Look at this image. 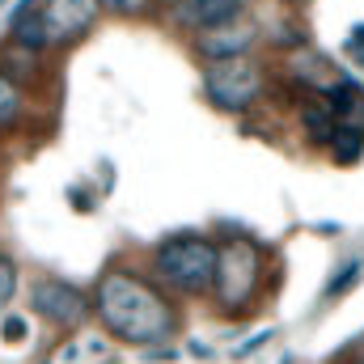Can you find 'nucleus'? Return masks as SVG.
Returning <instances> with one entry per match:
<instances>
[{
  "mask_svg": "<svg viewBox=\"0 0 364 364\" xmlns=\"http://www.w3.org/2000/svg\"><path fill=\"white\" fill-rule=\"evenodd\" d=\"M259 26L255 21H229V26H216V30H203L191 38V51L203 68L212 64H229V60H246L250 47L259 43Z\"/></svg>",
  "mask_w": 364,
  "mask_h": 364,
  "instance_id": "nucleus-6",
  "label": "nucleus"
},
{
  "mask_svg": "<svg viewBox=\"0 0 364 364\" xmlns=\"http://www.w3.org/2000/svg\"><path fill=\"white\" fill-rule=\"evenodd\" d=\"M102 9L114 17H144L153 9V0H102Z\"/></svg>",
  "mask_w": 364,
  "mask_h": 364,
  "instance_id": "nucleus-15",
  "label": "nucleus"
},
{
  "mask_svg": "<svg viewBox=\"0 0 364 364\" xmlns=\"http://www.w3.org/2000/svg\"><path fill=\"white\" fill-rule=\"evenodd\" d=\"M339 127H343V123H339V114H335L326 102H305V106H301V132H305L309 144H318V149L331 153Z\"/></svg>",
  "mask_w": 364,
  "mask_h": 364,
  "instance_id": "nucleus-9",
  "label": "nucleus"
},
{
  "mask_svg": "<svg viewBox=\"0 0 364 364\" xmlns=\"http://www.w3.org/2000/svg\"><path fill=\"white\" fill-rule=\"evenodd\" d=\"M93 318L102 322L106 335H114L119 343L157 352L178 335L182 318L178 305L170 301V292L157 279L127 272V267H110L93 279L90 288Z\"/></svg>",
  "mask_w": 364,
  "mask_h": 364,
  "instance_id": "nucleus-1",
  "label": "nucleus"
},
{
  "mask_svg": "<svg viewBox=\"0 0 364 364\" xmlns=\"http://www.w3.org/2000/svg\"><path fill=\"white\" fill-rule=\"evenodd\" d=\"M38 13H43L47 38H51V51H55V47H73L77 38H85L106 9H102V0H43Z\"/></svg>",
  "mask_w": 364,
  "mask_h": 364,
  "instance_id": "nucleus-7",
  "label": "nucleus"
},
{
  "mask_svg": "<svg viewBox=\"0 0 364 364\" xmlns=\"http://www.w3.org/2000/svg\"><path fill=\"white\" fill-rule=\"evenodd\" d=\"M352 60H356V64L364 68V47H360V51H352Z\"/></svg>",
  "mask_w": 364,
  "mask_h": 364,
  "instance_id": "nucleus-23",
  "label": "nucleus"
},
{
  "mask_svg": "<svg viewBox=\"0 0 364 364\" xmlns=\"http://www.w3.org/2000/svg\"><path fill=\"white\" fill-rule=\"evenodd\" d=\"M267 93V73L259 60H229V64H212L203 68V97L212 110L220 114H246L250 106H259V97Z\"/></svg>",
  "mask_w": 364,
  "mask_h": 364,
  "instance_id": "nucleus-4",
  "label": "nucleus"
},
{
  "mask_svg": "<svg viewBox=\"0 0 364 364\" xmlns=\"http://www.w3.org/2000/svg\"><path fill=\"white\" fill-rule=\"evenodd\" d=\"M242 9H246V0H170V26L203 34V30L242 21Z\"/></svg>",
  "mask_w": 364,
  "mask_h": 364,
  "instance_id": "nucleus-8",
  "label": "nucleus"
},
{
  "mask_svg": "<svg viewBox=\"0 0 364 364\" xmlns=\"http://www.w3.org/2000/svg\"><path fill=\"white\" fill-rule=\"evenodd\" d=\"M263 279V246L255 237H225L220 242V275H216V309L225 314H242L250 309L255 292Z\"/></svg>",
  "mask_w": 364,
  "mask_h": 364,
  "instance_id": "nucleus-3",
  "label": "nucleus"
},
{
  "mask_svg": "<svg viewBox=\"0 0 364 364\" xmlns=\"http://www.w3.org/2000/svg\"><path fill=\"white\" fill-rule=\"evenodd\" d=\"M191 356H199V360H208V356H212V348H208V343H191Z\"/></svg>",
  "mask_w": 364,
  "mask_h": 364,
  "instance_id": "nucleus-21",
  "label": "nucleus"
},
{
  "mask_svg": "<svg viewBox=\"0 0 364 364\" xmlns=\"http://www.w3.org/2000/svg\"><path fill=\"white\" fill-rule=\"evenodd\" d=\"M267 38H272V47H284V51H296V47H305V30H301L296 21H275Z\"/></svg>",
  "mask_w": 364,
  "mask_h": 364,
  "instance_id": "nucleus-13",
  "label": "nucleus"
},
{
  "mask_svg": "<svg viewBox=\"0 0 364 364\" xmlns=\"http://www.w3.org/2000/svg\"><path fill=\"white\" fill-rule=\"evenodd\" d=\"M364 279V263L360 259H348V263H339L335 275L326 279V288H322V305H335V301H343L356 284Z\"/></svg>",
  "mask_w": 364,
  "mask_h": 364,
  "instance_id": "nucleus-11",
  "label": "nucleus"
},
{
  "mask_svg": "<svg viewBox=\"0 0 364 364\" xmlns=\"http://www.w3.org/2000/svg\"><path fill=\"white\" fill-rule=\"evenodd\" d=\"M26 119V85H17L9 73H0V136H13Z\"/></svg>",
  "mask_w": 364,
  "mask_h": 364,
  "instance_id": "nucleus-10",
  "label": "nucleus"
},
{
  "mask_svg": "<svg viewBox=\"0 0 364 364\" xmlns=\"http://www.w3.org/2000/svg\"><path fill=\"white\" fill-rule=\"evenodd\" d=\"M21 339H26V322L9 318V322H4V343H21Z\"/></svg>",
  "mask_w": 364,
  "mask_h": 364,
  "instance_id": "nucleus-18",
  "label": "nucleus"
},
{
  "mask_svg": "<svg viewBox=\"0 0 364 364\" xmlns=\"http://www.w3.org/2000/svg\"><path fill=\"white\" fill-rule=\"evenodd\" d=\"M30 305L55 331H77V326H85V318L93 314L90 292L77 288L73 279H60V275H38L34 288H30Z\"/></svg>",
  "mask_w": 364,
  "mask_h": 364,
  "instance_id": "nucleus-5",
  "label": "nucleus"
},
{
  "mask_svg": "<svg viewBox=\"0 0 364 364\" xmlns=\"http://www.w3.org/2000/svg\"><path fill=\"white\" fill-rule=\"evenodd\" d=\"M314 233H322V237H339V225H335V220H322V225H314Z\"/></svg>",
  "mask_w": 364,
  "mask_h": 364,
  "instance_id": "nucleus-20",
  "label": "nucleus"
},
{
  "mask_svg": "<svg viewBox=\"0 0 364 364\" xmlns=\"http://www.w3.org/2000/svg\"><path fill=\"white\" fill-rule=\"evenodd\" d=\"M335 364H364V356H339Z\"/></svg>",
  "mask_w": 364,
  "mask_h": 364,
  "instance_id": "nucleus-22",
  "label": "nucleus"
},
{
  "mask_svg": "<svg viewBox=\"0 0 364 364\" xmlns=\"http://www.w3.org/2000/svg\"><path fill=\"white\" fill-rule=\"evenodd\" d=\"M360 47H364V21L352 26V34H348V51H360Z\"/></svg>",
  "mask_w": 364,
  "mask_h": 364,
  "instance_id": "nucleus-19",
  "label": "nucleus"
},
{
  "mask_svg": "<svg viewBox=\"0 0 364 364\" xmlns=\"http://www.w3.org/2000/svg\"><path fill=\"white\" fill-rule=\"evenodd\" d=\"M68 203H73L77 212H93V195H90V191H77V186H68Z\"/></svg>",
  "mask_w": 364,
  "mask_h": 364,
  "instance_id": "nucleus-17",
  "label": "nucleus"
},
{
  "mask_svg": "<svg viewBox=\"0 0 364 364\" xmlns=\"http://www.w3.org/2000/svg\"><path fill=\"white\" fill-rule=\"evenodd\" d=\"M335 166H360L364 161V132L360 127H339L335 144H331Z\"/></svg>",
  "mask_w": 364,
  "mask_h": 364,
  "instance_id": "nucleus-12",
  "label": "nucleus"
},
{
  "mask_svg": "<svg viewBox=\"0 0 364 364\" xmlns=\"http://www.w3.org/2000/svg\"><path fill=\"white\" fill-rule=\"evenodd\" d=\"M296 4H305V0H296Z\"/></svg>",
  "mask_w": 364,
  "mask_h": 364,
  "instance_id": "nucleus-25",
  "label": "nucleus"
},
{
  "mask_svg": "<svg viewBox=\"0 0 364 364\" xmlns=\"http://www.w3.org/2000/svg\"><path fill=\"white\" fill-rule=\"evenodd\" d=\"M13 296H17V263L9 255H0V314L13 305Z\"/></svg>",
  "mask_w": 364,
  "mask_h": 364,
  "instance_id": "nucleus-14",
  "label": "nucleus"
},
{
  "mask_svg": "<svg viewBox=\"0 0 364 364\" xmlns=\"http://www.w3.org/2000/svg\"><path fill=\"white\" fill-rule=\"evenodd\" d=\"M0 9H4V0H0Z\"/></svg>",
  "mask_w": 364,
  "mask_h": 364,
  "instance_id": "nucleus-24",
  "label": "nucleus"
},
{
  "mask_svg": "<svg viewBox=\"0 0 364 364\" xmlns=\"http://www.w3.org/2000/svg\"><path fill=\"white\" fill-rule=\"evenodd\" d=\"M272 335H275V331H259L255 339H246V343H237V348H233V356H237V360H242V356H255L259 348H267V343H272Z\"/></svg>",
  "mask_w": 364,
  "mask_h": 364,
  "instance_id": "nucleus-16",
  "label": "nucleus"
},
{
  "mask_svg": "<svg viewBox=\"0 0 364 364\" xmlns=\"http://www.w3.org/2000/svg\"><path fill=\"white\" fill-rule=\"evenodd\" d=\"M149 272L170 296H208L216 292L220 275V242L203 233H170L166 242H157Z\"/></svg>",
  "mask_w": 364,
  "mask_h": 364,
  "instance_id": "nucleus-2",
  "label": "nucleus"
}]
</instances>
